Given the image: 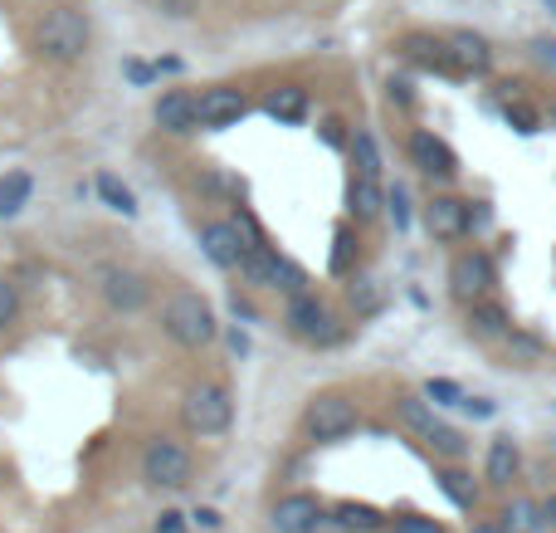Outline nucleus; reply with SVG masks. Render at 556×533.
<instances>
[{
  "label": "nucleus",
  "instance_id": "nucleus-1",
  "mask_svg": "<svg viewBox=\"0 0 556 533\" xmlns=\"http://www.w3.org/2000/svg\"><path fill=\"white\" fill-rule=\"evenodd\" d=\"M88 45H93V25H88L84 10L54 5L45 20H39V49H45L49 59H59V64H74V59H84Z\"/></svg>",
  "mask_w": 556,
  "mask_h": 533
},
{
  "label": "nucleus",
  "instance_id": "nucleus-2",
  "mask_svg": "<svg viewBox=\"0 0 556 533\" xmlns=\"http://www.w3.org/2000/svg\"><path fill=\"white\" fill-rule=\"evenodd\" d=\"M162 329L172 343H181V348H205V343L215 338V309L201 299L195 289H181L166 299V313H162Z\"/></svg>",
  "mask_w": 556,
  "mask_h": 533
},
{
  "label": "nucleus",
  "instance_id": "nucleus-3",
  "mask_svg": "<svg viewBox=\"0 0 556 533\" xmlns=\"http://www.w3.org/2000/svg\"><path fill=\"white\" fill-rule=\"evenodd\" d=\"M181 421H186L191 436H205V441L225 436L230 421H235V397L220 387V382H195L181 401Z\"/></svg>",
  "mask_w": 556,
  "mask_h": 533
},
{
  "label": "nucleus",
  "instance_id": "nucleus-4",
  "mask_svg": "<svg viewBox=\"0 0 556 533\" xmlns=\"http://www.w3.org/2000/svg\"><path fill=\"white\" fill-rule=\"evenodd\" d=\"M191 475H195V460H191V450H186L181 441H172V436H152V441H147L142 480L152 489H186V485H191Z\"/></svg>",
  "mask_w": 556,
  "mask_h": 533
},
{
  "label": "nucleus",
  "instance_id": "nucleus-5",
  "mask_svg": "<svg viewBox=\"0 0 556 533\" xmlns=\"http://www.w3.org/2000/svg\"><path fill=\"white\" fill-rule=\"evenodd\" d=\"M240 274L250 284H260V289H283L288 299L307 294L303 289V284H307L303 270H298V264H288V260H278L269 245H250V250H244V260H240Z\"/></svg>",
  "mask_w": 556,
  "mask_h": 533
},
{
  "label": "nucleus",
  "instance_id": "nucleus-6",
  "mask_svg": "<svg viewBox=\"0 0 556 533\" xmlns=\"http://www.w3.org/2000/svg\"><path fill=\"white\" fill-rule=\"evenodd\" d=\"M356 401H346L342 392H323V397H313L307 401V417H303V426H307V436L313 441H342V436H352L356 431Z\"/></svg>",
  "mask_w": 556,
  "mask_h": 533
},
{
  "label": "nucleus",
  "instance_id": "nucleus-7",
  "mask_svg": "<svg viewBox=\"0 0 556 533\" xmlns=\"http://www.w3.org/2000/svg\"><path fill=\"white\" fill-rule=\"evenodd\" d=\"M288 329H293L298 338H307V343H337L342 338L332 309H327L317 294H298V299H288Z\"/></svg>",
  "mask_w": 556,
  "mask_h": 533
},
{
  "label": "nucleus",
  "instance_id": "nucleus-8",
  "mask_svg": "<svg viewBox=\"0 0 556 533\" xmlns=\"http://www.w3.org/2000/svg\"><path fill=\"white\" fill-rule=\"evenodd\" d=\"M98 289H103L108 309H117V313H137L152 299V284H147L142 274L123 270V264H103V270H98Z\"/></svg>",
  "mask_w": 556,
  "mask_h": 533
},
{
  "label": "nucleus",
  "instance_id": "nucleus-9",
  "mask_svg": "<svg viewBox=\"0 0 556 533\" xmlns=\"http://www.w3.org/2000/svg\"><path fill=\"white\" fill-rule=\"evenodd\" d=\"M450 289L459 294V299L479 303L483 294L493 289V264H489V255H483V250H464L459 260L450 264Z\"/></svg>",
  "mask_w": 556,
  "mask_h": 533
},
{
  "label": "nucleus",
  "instance_id": "nucleus-10",
  "mask_svg": "<svg viewBox=\"0 0 556 533\" xmlns=\"http://www.w3.org/2000/svg\"><path fill=\"white\" fill-rule=\"evenodd\" d=\"M244 94L240 88H230V84H215V88H205L201 98H195V117H201V127H230V123H240L244 117Z\"/></svg>",
  "mask_w": 556,
  "mask_h": 533
},
{
  "label": "nucleus",
  "instance_id": "nucleus-11",
  "mask_svg": "<svg viewBox=\"0 0 556 533\" xmlns=\"http://www.w3.org/2000/svg\"><path fill=\"white\" fill-rule=\"evenodd\" d=\"M410 162L420 166L425 176H440V182H450L454 172H459V157L450 152V142H440L434 133H410Z\"/></svg>",
  "mask_w": 556,
  "mask_h": 533
},
{
  "label": "nucleus",
  "instance_id": "nucleus-12",
  "mask_svg": "<svg viewBox=\"0 0 556 533\" xmlns=\"http://www.w3.org/2000/svg\"><path fill=\"white\" fill-rule=\"evenodd\" d=\"M201 245H205V255H211L220 270H240L244 250H250V240L240 235V225H230V221H211V225H205Z\"/></svg>",
  "mask_w": 556,
  "mask_h": 533
},
{
  "label": "nucleus",
  "instance_id": "nucleus-13",
  "mask_svg": "<svg viewBox=\"0 0 556 533\" xmlns=\"http://www.w3.org/2000/svg\"><path fill=\"white\" fill-rule=\"evenodd\" d=\"M425 225H430L434 240H459V235H469V201H459V196H434V201L425 206Z\"/></svg>",
  "mask_w": 556,
  "mask_h": 533
},
{
  "label": "nucleus",
  "instance_id": "nucleus-14",
  "mask_svg": "<svg viewBox=\"0 0 556 533\" xmlns=\"http://www.w3.org/2000/svg\"><path fill=\"white\" fill-rule=\"evenodd\" d=\"M152 117H156V127H162V133H172V137H186V133H195V127H201V117H195V98L186 94V88H172V94L156 98Z\"/></svg>",
  "mask_w": 556,
  "mask_h": 533
},
{
  "label": "nucleus",
  "instance_id": "nucleus-15",
  "mask_svg": "<svg viewBox=\"0 0 556 533\" xmlns=\"http://www.w3.org/2000/svg\"><path fill=\"white\" fill-rule=\"evenodd\" d=\"M444 49H450V64L454 74H483V69L493 64V49L483 35H473V29H454L450 39H444Z\"/></svg>",
  "mask_w": 556,
  "mask_h": 533
},
{
  "label": "nucleus",
  "instance_id": "nucleus-16",
  "mask_svg": "<svg viewBox=\"0 0 556 533\" xmlns=\"http://www.w3.org/2000/svg\"><path fill=\"white\" fill-rule=\"evenodd\" d=\"M317 515H323V505H317L313 495H283L269 509V524H274V533H307L317 524Z\"/></svg>",
  "mask_w": 556,
  "mask_h": 533
},
{
  "label": "nucleus",
  "instance_id": "nucleus-17",
  "mask_svg": "<svg viewBox=\"0 0 556 533\" xmlns=\"http://www.w3.org/2000/svg\"><path fill=\"white\" fill-rule=\"evenodd\" d=\"M346 211H352V221H376V215L386 211V191L381 182H371V176H356L352 191H346Z\"/></svg>",
  "mask_w": 556,
  "mask_h": 533
},
{
  "label": "nucleus",
  "instance_id": "nucleus-18",
  "mask_svg": "<svg viewBox=\"0 0 556 533\" xmlns=\"http://www.w3.org/2000/svg\"><path fill=\"white\" fill-rule=\"evenodd\" d=\"M483 475H489V485L508 489L513 480H518V441L513 436H498L489 446V466H483Z\"/></svg>",
  "mask_w": 556,
  "mask_h": 533
},
{
  "label": "nucleus",
  "instance_id": "nucleus-19",
  "mask_svg": "<svg viewBox=\"0 0 556 533\" xmlns=\"http://www.w3.org/2000/svg\"><path fill=\"white\" fill-rule=\"evenodd\" d=\"M29 191H35V176L29 172H5L0 176V221H10V215L25 211Z\"/></svg>",
  "mask_w": 556,
  "mask_h": 533
},
{
  "label": "nucleus",
  "instance_id": "nucleus-20",
  "mask_svg": "<svg viewBox=\"0 0 556 533\" xmlns=\"http://www.w3.org/2000/svg\"><path fill=\"white\" fill-rule=\"evenodd\" d=\"M405 54H410L415 64H425V69H440V74H454L444 39H430V35H405Z\"/></svg>",
  "mask_w": 556,
  "mask_h": 533
},
{
  "label": "nucleus",
  "instance_id": "nucleus-21",
  "mask_svg": "<svg viewBox=\"0 0 556 533\" xmlns=\"http://www.w3.org/2000/svg\"><path fill=\"white\" fill-rule=\"evenodd\" d=\"M269 117H278V123H298V117L307 113V88L303 84H283V88H274L269 94Z\"/></svg>",
  "mask_w": 556,
  "mask_h": 533
},
{
  "label": "nucleus",
  "instance_id": "nucleus-22",
  "mask_svg": "<svg viewBox=\"0 0 556 533\" xmlns=\"http://www.w3.org/2000/svg\"><path fill=\"white\" fill-rule=\"evenodd\" d=\"M93 191L103 196V206H108V211H117V215H137V196H132V186H123L113 172H98Z\"/></svg>",
  "mask_w": 556,
  "mask_h": 533
},
{
  "label": "nucleus",
  "instance_id": "nucleus-23",
  "mask_svg": "<svg viewBox=\"0 0 556 533\" xmlns=\"http://www.w3.org/2000/svg\"><path fill=\"white\" fill-rule=\"evenodd\" d=\"M547 519H542V505H532V499H513L508 509H503V524L498 533H538Z\"/></svg>",
  "mask_w": 556,
  "mask_h": 533
},
{
  "label": "nucleus",
  "instance_id": "nucleus-24",
  "mask_svg": "<svg viewBox=\"0 0 556 533\" xmlns=\"http://www.w3.org/2000/svg\"><path fill=\"white\" fill-rule=\"evenodd\" d=\"M440 489L450 495L454 509H479V485H473V475H464V470H440Z\"/></svg>",
  "mask_w": 556,
  "mask_h": 533
},
{
  "label": "nucleus",
  "instance_id": "nucleus-25",
  "mask_svg": "<svg viewBox=\"0 0 556 533\" xmlns=\"http://www.w3.org/2000/svg\"><path fill=\"white\" fill-rule=\"evenodd\" d=\"M395 417H401V426H405V431H415V436H430V431L440 426L425 397H401V401H395Z\"/></svg>",
  "mask_w": 556,
  "mask_h": 533
},
{
  "label": "nucleus",
  "instance_id": "nucleus-26",
  "mask_svg": "<svg viewBox=\"0 0 556 533\" xmlns=\"http://www.w3.org/2000/svg\"><path fill=\"white\" fill-rule=\"evenodd\" d=\"M332 515L346 524V533H376V529H386V515H381V509H371V505H356V499H346V505H337Z\"/></svg>",
  "mask_w": 556,
  "mask_h": 533
},
{
  "label": "nucleus",
  "instance_id": "nucleus-27",
  "mask_svg": "<svg viewBox=\"0 0 556 533\" xmlns=\"http://www.w3.org/2000/svg\"><path fill=\"white\" fill-rule=\"evenodd\" d=\"M425 446H430L434 456H444V460H459L464 450H469V441H464L454 426H434L430 436H425Z\"/></svg>",
  "mask_w": 556,
  "mask_h": 533
},
{
  "label": "nucleus",
  "instance_id": "nucleus-28",
  "mask_svg": "<svg viewBox=\"0 0 556 533\" xmlns=\"http://www.w3.org/2000/svg\"><path fill=\"white\" fill-rule=\"evenodd\" d=\"M473 329H479L483 338H498V333H508V313H503L498 303H473Z\"/></svg>",
  "mask_w": 556,
  "mask_h": 533
},
{
  "label": "nucleus",
  "instance_id": "nucleus-29",
  "mask_svg": "<svg viewBox=\"0 0 556 533\" xmlns=\"http://www.w3.org/2000/svg\"><path fill=\"white\" fill-rule=\"evenodd\" d=\"M425 401H434V407H464V387L450 377H430L425 382Z\"/></svg>",
  "mask_w": 556,
  "mask_h": 533
},
{
  "label": "nucleus",
  "instance_id": "nucleus-30",
  "mask_svg": "<svg viewBox=\"0 0 556 533\" xmlns=\"http://www.w3.org/2000/svg\"><path fill=\"white\" fill-rule=\"evenodd\" d=\"M356 162H362V176H371V182H381V157H376V142L371 133H356Z\"/></svg>",
  "mask_w": 556,
  "mask_h": 533
},
{
  "label": "nucleus",
  "instance_id": "nucleus-31",
  "mask_svg": "<svg viewBox=\"0 0 556 533\" xmlns=\"http://www.w3.org/2000/svg\"><path fill=\"white\" fill-rule=\"evenodd\" d=\"M15 313H20V284L0 280V329H10V323H15Z\"/></svg>",
  "mask_w": 556,
  "mask_h": 533
},
{
  "label": "nucleus",
  "instance_id": "nucleus-32",
  "mask_svg": "<svg viewBox=\"0 0 556 533\" xmlns=\"http://www.w3.org/2000/svg\"><path fill=\"white\" fill-rule=\"evenodd\" d=\"M395 533H444V524L425 515H405V519H395Z\"/></svg>",
  "mask_w": 556,
  "mask_h": 533
},
{
  "label": "nucleus",
  "instance_id": "nucleus-33",
  "mask_svg": "<svg viewBox=\"0 0 556 533\" xmlns=\"http://www.w3.org/2000/svg\"><path fill=\"white\" fill-rule=\"evenodd\" d=\"M508 123L518 127V133H538V113H532L528 103H508Z\"/></svg>",
  "mask_w": 556,
  "mask_h": 533
},
{
  "label": "nucleus",
  "instance_id": "nucleus-34",
  "mask_svg": "<svg viewBox=\"0 0 556 533\" xmlns=\"http://www.w3.org/2000/svg\"><path fill=\"white\" fill-rule=\"evenodd\" d=\"M386 206H391V215H395V231H405V225H410V206H405V186H395V191L386 196Z\"/></svg>",
  "mask_w": 556,
  "mask_h": 533
},
{
  "label": "nucleus",
  "instance_id": "nucleus-35",
  "mask_svg": "<svg viewBox=\"0 0 556 533\" xmlns=\"http://www.w3.org/2000/svg\"><path fill=\"white\" fill-rule=\"evenodd\" d=\"M127 78H132V84H152L156 69H152V64H142V59H127Z\"/></svg>",
  "mask_w": 556,
  "mask_h": 533
},
{
  "label": "nucleus",
  "instance_id": "nucleus-36",
  "mask_svg": "<svg viewBox=\"0 0 556 533\" xmlns=\"http://www.w3.org/2000/svg\"><path fill=\"white\" fill-rule=\"evenodd\" d=\"M156 5L166 10L172 20H186V15H195V0H156Z\"/></svg>",
  "mask_w": 556,
  "mask_h": 533
},
{
  "label": "nucleus",
  "instance_id": "nucleus-37",
  "mask_svg": "<svg viewBox=\"0 0 556 533\" xmlns=\"http://www.w3.org/2000/svg\"><path fill=\"white\" fill-rule=\"evenodd\" d=\"M181 529H186V515H176V509L156 515V533H181Z\"/></svg>",
  "mask_w": 556,
  "mask_h": 533
},
{
  "label": "nucleus",
  "instance_id": "nucleus-38",
  "mask_svg": "<svg viewBox=\"0 0 556 533\" xmlns=\"http://www.w3.org/2000/svg\"><path fill=\"white\" fill-rule=\"evenodd\" d=\"M532 49H538L542 64H552V69H556V39H552V35H538V39H532Z\"/></svg>",
  "mask_w": 556,
  "mask_h": 533
},
{
  "label": "nucleus",
  "instance_id": "nucleus-39",
  "mask_svg": "<svg viewBox=\"0 0 556 533\" xmlns=\"http://www.w3.org/2000/svg\"><path fill=\"white\" fill-rule=\"evenodd\" d=\"M352 303H356V309H362V313H376V303H381V299H376V294L366 289V284H362V289H356V284H352Z\"/></svg>",
  "mask_w": 556,
  "mask_h": 533
},
{
  "label": "nucleus",
  "instance_id": "nucleus-40",
  "mask_svg": "<svg viewBox=\"0 0 556 533\" xmlns=\"http://www.w3.org/2000/svg\"><path fill=\"white\" fill-rule=\"evenodd\" d=\"M464 411H469V417H493L498 407H493L489 397H464Z\"/></svg>",
  "mask_w": 556,
  "mask_h": 533
},
{
  "label": "nucleus",
  "instance_id": "nucleus-41",
  "mask_svg": "<svg viewBox=\"0 0 556 533\" xmlns=\"http://www.w3.org/2000/svg\"><path fill=\"white\" fill-rule=\"evenodd\" d=\"M307 533H346V524L337 515H317V524L307 529Z\"/></svg>",
  "mask_w": 556,
  "mask_h": 533
},
{
  "label": "nucleus",
  "instance_id": "nucleus-42",
  "mask_svg": "<svg viewBox=\"0 0 556 533\" xmlns=\"http://www.w3.org/2000/svg\"><path fill=\"white\" fill-rule=\"evenodd\" d=\"M323 142L342 147V123H337V117H327V123H323Z\"/></svg>",
  "mask_w": 556,
  "mask_h": 533
},
{
  "label": "nucleus",
  "instance_id": "nucleus-43",
  "mask_svg": "<svg viewBox=\"0 0 556 533\" xmlns=\"http://www.w3.org/2000/svg\"><path fill=\"white\" fill-rule=\"evenodd\" d=\"M195 524H201V529H220V515H215V509H195Z\"/></svg>",
  "mask_w": 556,
  "mask_h": 533
},
{
  "label": "nucleus",
  "instance_id": "nucleus-44",
  "mask_svg": "<svg viewBox=\"0 0 556 533\" xmlns=\"http://www.w3.org/2000/svg\"><path fill=\"white\" fill-rule=\"evenodd\" d=\"M230 348L244 358V352H250V338H244V333H230Z\"/></svg>",
  "mask_w": 556,
  "mask_h": 533
},
{
  "label": "nucleus",
  "instance_id": "nucleus-45",
  "mask_svg": "<svg viewBox=\"0 0 556 533\" xmlns=\"http://www.w3.org/2000/svg\"><path fill=\"white\" fill-rule=\"evenodd\" d=\"M542 519H547V524H556V495L547 499V505H542Z\"/></svg>",
  "mask_w": 556,
  "mask_h": 533
},
{
  "label": "nucleus",
  "instance_id": "nucleus-46",
  "mask_svg": "<svg viewBox=\"0 0 556 533\" xmlns=\"http://www.w3.org/2000/svg\"><path fill=\"white\" fill-rule=\"evenodd\" d=\"M473 533H498V529H493V524H479V529H473Z\"/></svg>",
  "mask_w": 556,
  "mask_h": 533
},
{
  "label": "nucleus",
  "instance_id": "nucleus-47",
  "mask_svg": "<svg viewBox=\"0 0 556 533\" xmlns=\"http://www.w3.org/2000/svg\"><path fill=\"white\" fill-rule=\"evenodd\" d=\"M547 10H552V15H556V0H547Z\"/></svg>",
  "mask_w": 556,
  "mask_h": 533
}]
</instances>
